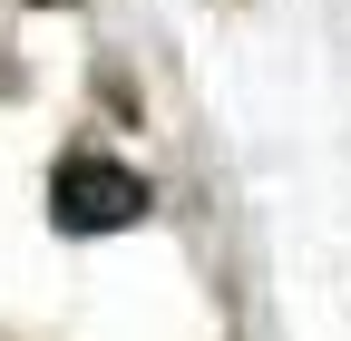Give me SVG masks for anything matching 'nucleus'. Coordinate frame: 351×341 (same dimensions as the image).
<instances>
[{
  "instance_id": "nucleus-1",
  "label": "nucleus",
  "mask_w": 351,
  "mask_h": 341,
  "mask_svg": "<svg viewBox=\"0 0 351 341\" xmlns=\"http://www.w3.org/2000/svg\"><path fill=\"white\" fill-rule=\"evenodd\" d=\"M147 205H156L147 176L117 166V156H69L59 176H49V225H59V234H127Z\"/></svg>"
}]
</instances>
